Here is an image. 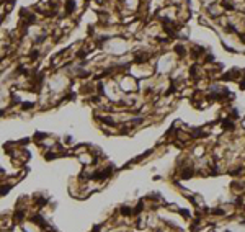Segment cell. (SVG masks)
I'll return each instance as SVG.
<instances>
[{
    "label": "cell",
    "mask_w": 245,
    "mask_h": 232,
    "mask_svg": "<svg viewBox=\"0 0 245 232\" xmlns=\"http://www.w3.org/2000/svg\"><path fill=\"white\" fill-rule=\"evenodd\" d=\"M227 232H229V231H227Z\"/></svg>",
    "instance_id": "1"
}]
</instances>
